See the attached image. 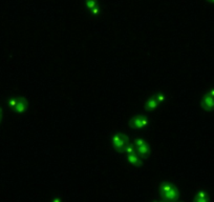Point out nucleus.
I'll return each mask as SVG.
<instances>
[{"instance_id": "17", "label": "nucleus", "mask_w": 214, "mask_h": 202, "mask_svg": "<svg viewBox=\"0 0 214 202\" xmlns=\"http://www.w3.org/2000/svg\"><path fill=\"white\" fill-rule=\"evenodd\" d=\"M90 12H91V13H92V14L97 15V14L99 13V12H100V8H99V5H98V7H96L95 8H93V10H91V11H90Z\"/></svg>"}, {"instance_id": "5", "label": "nucleus", "mask_w": 214, "mask_h": 202, "mask_svg": "<svg viewBox=\"0 0 214 202\" xmlns=\"http://www.w3.org/2000/svg\"><path fill=\"white\" fill-rule=\"evenodd\" d=\"M159 104V102L158 100V96L156 94H154L153 96H151L148 100L146 101L145 103V110L146 111H153L154 108L158 107V105Z\"/></svg>"}, {"instance_id": "4", "label": "nucleus", "mask_w": 214, "mask_h": 202, "mask_svg": "<svg viewBox=\"0 0 214 202\" xmlns=\"http://www.w3.org/2000/svg\"><path fill=\"white\" fill-rule=\"evenodd\" d=\"M179 196H180L179 189H177L176 186H173L169 192L166 193L165 195H163L162 198L164 201H175V200H177Z\"/></svg>"}, {"instance_id": "16", "label": "nucleus", "mask_w": 214, "mask_h": 202, "mask_svg": "<svg viewBox=\"0 0 214 202\" xmlns=\"http://www.w3.org/2000/svg\"><path fill=\"white\" fill-rule=\"evenodd\" d=\"M193 202H209V197L208 198H194Z\"/></svg>"}, {"instance_id": "2", "label": "nucleus", "mask_w": 214, "mask_h": 202, "mask_svg": "<svg viewBox=\"0 0 214 202\" xmlns=\"http://www.w3.org/2000/svg\"><path fill=\"white\" fill-rule=\"evenodd\" d=\"M148 123H149L148 118H147L146 116L141 115V116L133 117V118L130 120V122H129V125L134 129H141L148 125Z\"/></svg>"}, {"instance_id": "15", "label": "nucleus", "mask_w": 214, "mask_h": 202, "mask_svg": "<svg viewBox=\"0 0 214 202\" xmlns=\"http://www.w3.org/2000/svg\"><path fill=\"white\" fill-rule=\"evenodd\" d=\"M156 96H158V100H159V103L163 102V101H165L166 99H167V97H166L164 94H156Z\"/></svg>"}, {"instance_id": "13", "label": "nucleus", "mask_w": 214, "mask_h": 202, "mask_svg": "<svg viewBox=\"0 0 214 202\" xmlns=\"http://www.w3.org/2000/svg\"><path fill=\"white\" fill-rule=\"evenodd\" d=\"M18 101H19V98H11L10 100H8V105H10V107H12V108L16 107Z\"/></svg>"}, {"instance_id": "20", "label": "nucleus", "mask_w": 214, "mask_h": 202, "mask_svg": "<svg viewBox=\"0 0 214 202\" xmlns=\"http://www.w3.org/2000/svg\"><path fill=\"white\" fill-rule=\"evenodd\" d=\"M0 113H1V110H0Z\"/></svg>"}, {"instance_id": "7", "label": "nucleus", "mask_w": 214, "mask_h": 202, "mask_svg": "<svg viewBox=\"0 0 214 202\" xmlns=\"http://www.w3.org/2000/svg\"><path fill=\"white\" fill-rule=\"evenodd\" d=\"M26 107H28V102H26L25 99L23 98H19V101L15 107V112L16 113H23V112L26 111Z\"/></svg>"}, {"instance_id": "12", "label": "nucleus", "mask_w": 214, "mask_h": 202, "mask_svg": "<svg viewBox=\"0 0 214 202\" xmlns=\"http://www.w3.org/2000/svg\"><path fill=\"white\" fill-rule=\"evenodd\" d=\"M195 197L196 198H208V193L204 189H198V191L195 193Z\"/></svg>"}, {"instance_id": "8", "label": "nucleus", "mask_w": 214, "mask_h": 202, "mask_svg": "<svg viewBox=\"0 0 214 202\" xmlns=\"http://www.w3.org/2000/svg\"><path fill=\"white\" fill-rule=\"evenodd\" d=\"M137 150H138V155L142 156L143 158L148 157L149 154H150V149H149V146H148V144H147V143L143 144V145H141V146H138Z\"/></svg>"}, {"instance_id": "21", "label": "nucleus", "mask_w": 214, "mask_h": 202, "mask_svg": "<svg viewBox=\"0 0 214 202\" xmlns=\"http://www.w3.org/2000/svg\"><path fill=\"white\" fill-rule=\"evenodd\" d=\"M0 121H1V118H0Z\"/></svg>"}, {"instance_id": "14", "label": "nucleus", "mask_w": 214, "mask_h": 202, "mask_svg": "<svg viewBox=\"0 0 214 202\" xmlns=\"http://www.w3.org/2000/svg\"><path fill=\"white\" fill-rule=\"evenodd\" d=\"M145 143H147V142L144 139H142V138H137V139H134V145L137 147L143 145V144H145Z\"/></svg>"}, {"instance_id": "6", "label": "nucleus", "mask_w": 214, "mask_h": 202, "mask_svg": "<svg viewBox=\"0 0 214 202\" xmlns=\"http://www.w3.org/2000/svg\"><path fill=\"white\" fill-rule=\"evenodd\" d=\"M127 160H128L129 163H130L131 165H133V167H141L142 165V160L138 158V154H135V153H132V154L127 155Z\"/></svg>"}, {"instance_id": "1", "label": "nucleus", "mask_w": 214, "mask_h": 202, "mask_svg": "<svg viewBox=\"0 0 214 202\" xmlns=\"http://www.w3.org/2000/svg\"><path fill=\"white\" fill-rule=\"evenodd\" d=\"M127 143H128V137L124 134H114L112 138H111L112 147L120 153H123V150H124V147Z\"/></svg>"}, {"instance_id": "9", "label": "nucleus", "mask_w": 214, "mask_h": 202, "mask_svg": "<svg viewBox=\"0 0 214 202\" xmlns=\"http://www.w3.org/2000/svg\"><path fill=\"white\" fill-rule=\"evenodd\" d=\"M173 184L171 182H163V183H161V185H159V193H161V196H163V195H165L166 193H168L170 191L171 188H173Z\"/></svg>"}, {"instance_id": "18", "label": "nucleus", "mask_w": 214, "mask_h": 202, "mask_svg": "<svg viewBox=\"0 0 214 202\" xmlns=\"http://www.w3.org/2000/svg\"><path fill=\"white\" fill-rule=\"evenodd\" d=\"M206 94L209 95L210 97L214 98V89H211V90H209V91H208V93H206Z\"/></svg>"}, {"instance_id": "10", "label": "nucleus", "mask_w": 214, "mask_h": 202, "mask_svg": "<svg viewBox=\"0 0 214 202\" xmlns=\"http://www.w3.org/2000/svg\"><path fill=\"white\" fill-rule=\"evenodd\" d=\"M84 5H85L87 11H91L96 7H98V0H84Z\"/></svg>"}, {"instance_id": "3", "label": "nucleus", "mask_w": 214, "mask_h": 202, "mask_svg": "<svg viewBox=\"0 0 214 202\" xmlns=\"http://www.w3.org/2000/svg\"><path fill=\"white\" fill-rule=\"evenodd\" d=\"M201 106L203 110L211 112L214 111V98L210 97L208 94H205L201 100Z\"/></svg>"}, {"instance_id": "11", "label": "nucleus", "mask_w": 214, "mask_h": 202, "mask_svg": "<svg viewBox=\"0 0 214 202\" xmlns=\"http://www.w3.org/2000/svg\"><path fill=\"white\" fill-rule=\"evenodd\" d=\"M123 153L127 154V155H129V154H132L134 153V147L132 144H126L124 150H123Z\"/></svg>"}, {"instance_id": "19", "label": "nucleus", "mask_w": 214, "mask_h": 202, "mask_svg": "<svg viewBox=\"0 0 214 202\" xmlns=\"http://www.w3.org/2000/svg\"><path fill=\"white\" fill-rule=\"evenodd\" d=\"M208 3H214V0H206Z\"/></svg>"}]
</instances>
